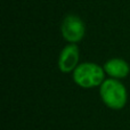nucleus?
Here are the masks:
<instances>
[{
    "label": "nucleus",
    "mask_w": 130,
    "mask_h": 130,
    "mask_svg": "<svg viewBox=\"0 0 130 130\" xmlns=\"http://www.w3.org/2000/svg\"><path fill=\"white\" fill-rule=\"evenodd\" d=\"M101 97L112 110H121L127 103V89L118 79H107L101 85Z\"/></svg>",
    "instance_id": "f257e3e1"
},
{
    "label": "nucleus",
    "mask_w": 130,
    "mask_h": 130,
    "mask_svg": "<svg viewBox=\"0 0 130 130\" xmlns=\"http://www.w3.org/2000/svg\"><path fill=\"white\" fill-rule=\"evenodd\" d=\"M104 69L95 63H82L73 71V80L82 88H92L104 82Z\"/></svg>",
    "instance_id": "f03ea898"
},
{
    "label": "nucleus",
    "mask_w": 130,
    "mask_h": 130,
    "mask_svg": "<svg viewBox=\"0 0 130 130\" xmlns=\"http://www.w3.org/2000/svg\"><path fill=\"white\" fill-rule=\"evenodd\" d=\"M62 36L66 41L72 43L79 42L85 37V24L79 16L70 14L63 20L61 26Z\"/></svg>",
    "instance_id": "7ed1b4c3"
},
{
    "label": "nucleus",
    "mask_w": 130,
    "mask_h": 130,
    "mask_svg": "<svg viewBox=\"0 0 130 130\" xmlns=\"http://www.w3.org/2000/svg\"><path fill=\"white\" fill-rule=\"evenodd\" d=\"M104 71L113 79H122L129 74L130 67L123 59L112 58L104 64Z\"/></svg>",
    "instance_id": "39448f33"
},
{
    "label": "nucleus",
    "mask_w": 130,
    "mask_h": 130,
    "mask_svg": "<svg viewBox=\"0 0 130 130\" xmlns=\"http://www.w3.org/2000/svg\"><path fill=\"white\" fill-rule=\"evenodd\" d=\"M79 62V48L76 45L71 43L64 47V49L61 52L58 58V67L63 73H69L71 71H74L78 66Z\"/></svg>",
    "instance_id": "20e7f679"
}]
</instances>
